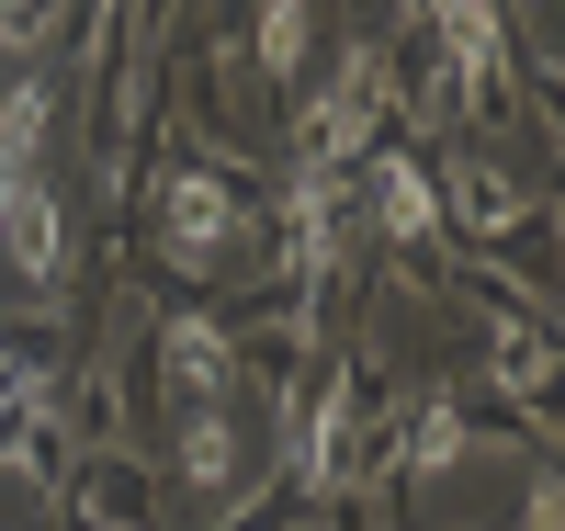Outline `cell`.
I'll return each mask as SVG.
<instances>
[{
    "mask_svg": "<svg viewBox=\"0 0 565 531\" xmlns=\"http://www.w3.org/2000/svg\"><path fill=\"white\" fill-rule=\"evenodd\" d=\"M373 114H385V68H373V45H351V57H340V91H328V103L306 114V170L328 181L340 159H362Z\"/></svg>",
    "mask_w": 565,
    "mask_h": 531,
    "instance_id": "6da1fadb",
    "label": "cell"
},
{
    "mask_svg": "<svg viewBox=\"0 0 565 531\" xmlns=\"http://www.w3.org/2000/svg\"><path fill=\"white\" fill-rule=\"evenodd\" d=\"M226 237H238V192H226L215 170H181V181H170V261L204 272Z\"/></svg>",
    "mask_w": 565,
    "mask_h": 531,
    "instance_id": "7a4b0ae2",
    "label": "cell"
},
{
    "mask_svg": "<svg viewBox=\"0 0 565 531\" xmlns=\"http://www.w3.org/2000/svg\"><path fill=\"white\" fill-rule=\"evenodd\" d=\"M0 237H12V261H23V283H57V204L23 181L12 204H0Z\"/></svg>",
    "mask_w": 565,
    "mask_h": 531,
    "instance_id": "3957f363",
    "label": "cell"
},
{
    "mask_svg": "<svg viewBox=\"0 0 565 531\" xmlns=\"http://www.w3.org/2000/svg\"><path fill=\"white\" fill-rule=\"evenodd\" d=\"M159 351H170V384H181L193 407H215V396H226V340H215L204 317H181V328H170Z\"/></svg>",
    "mask_w": 565,
    "mask_h": 531,
    "instance_id": "277c9868",
    "label": "cell"
},
{
    "mask_svg": "<svg viewBox=\"0 0 565 531\" xmlns=\"http://www.w3.org/2000/svg\"><path fill=\"white\" fill-rule=\"evenodd\" d=\"M226 464H238L226 418H215V407H193V418H181V475H193V487H226Z\"/></svg>",
    "mask_w": 565,
    "mask_h": 531,
    "instance_id": "5b68a950",
    "label": "cell"
},
{
    "mask_svg": "<svg viewBox=\"0 0 565 531\" xmlns=\"http://www.w3.org/2000/svg\"><path fill=\"white\" fill-rule=\"evenodd\" d=\"M295 57H306V0H260V68L282 79Z\"/></svg>",
    "mask_w": 565,
    "mask_h": 531,
    "instance_id": "8992f818",
    "label": "cell"
},
{
    "mask_svg": "<svg viewBox=\"0 0 565 531\" xmlns=\"http://www.w3.org/2000/svg\"><path fill=\"white\" fill-rule=\"evenodd\" d=\"M385 226L396 237H430V170H385Z\"/></svg>",
    "mask_w": 565,
    "mask_h": 531,
    "instance_id": "52a82bcc",
    "label": "cell"
},
{
    "mask_svg": "<svg viewBox=\"0 0 565 531\" xmlns=\"http://www.w3.org/2000/svg\"><path fill=\"white\" fill-rule=\"evenodd\" d=\"M34 12H45V0H0V23H12V34H23V23H34Z\"/></svg>",
    "mask_w": 565,
    "mask_h": 531,
    "instance_id": "ba28073f",
    "label": "cell"
},
{
    "mask_svg": "<svg viewBox=\"0 0 565 531\" xmlns=\"http://www.w3.org/2000/svg\"><path fill=\"white\" fill-rule=\"evenodd\" d=\"M487 12H498V0H487Z\"/></svg>",
    "mask_w": 565,
    "mask_h": 531,
    "instance_id": "9c48e42d",
    "label": "cell"
}]
</instances>
